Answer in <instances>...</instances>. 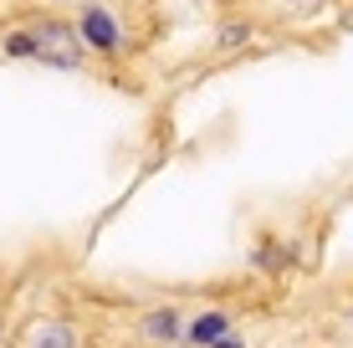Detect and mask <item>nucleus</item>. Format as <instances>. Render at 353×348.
Returning <instances> with one entry per match:
<instances>
[{"instance_id": "f03ea898", "label": "nucleus", "mask_w": 353, "mask_h": 348, "mask_svg": "<svg viewBox=\"0 0 353 348\" xmlns=\"http://www.w3.org/2000/svg\"><path fill=\"white\" fill-rule=\"evenodd\" d=\"M82 41H92L97 52H113L123 36H118V21L108 16L103 6H88V10H82Z\"/></svg>"}, {"instance_id": "39448f33", "label": "nucleus", "mask_w": 353, "mask_h": 348, "mask_svg": "<svg viewBox=\"0 0 353 348\" xmlns=\"http://www.w3.org/2000/svg\"><path fill=\"white\" fill-rule=\"evenodd\" d=\"M143 333H149V338H179V313H169V307H159V313H149L143 318Z\"/></svg>"}, {"instance_id": "0eeeda50", "label": "nucleus", "mask_w": 353, "mask_h": 348, "mask_svg": "<svg viewBox=\"0 0 353 348\" xmlns=\"http://www.w3.org/2000/svg\"><path fill=\"white\" fill-rule=\"evenodd\" d=\"M210 348H241V338H236V333H225V338H221V343H210Z\"/></svg>"}, {"instance_id": "f257e3e1", "label": "nucleus", "mask_w": 353, "mask_h": 348, "mask_svg": "<svg viewBox=\"0 0 353 348\" xmlns=\"http://www.w3.org/2000/svg\"><path fill=\"white\" fill-rule=\"evenodd\" d=\"M31 57H41V62H52V67H77L82 62V41H77L72 26H62V21H41V26L31 31Z\"/></svg>"}, {"instance_id": "20e7f679", "label": "nucleus", "mask_w": 353, "mask_h": 348, "mask_svg": "<svg viewBox=\"0 0 353 348\" xmlns=\"http://www.w3.org/2000/svg\"><path fill=\"white\" fill-rule=\"evenodd\" d=\"M225 333H230V318H225V313H200V318H194V323H190V338H194V343H200V348H210V343H221V338H225Z\"/></svg>"}, {"instance_id": "7ed1b4c3", "label": "nucleus", "mask_w": 353, "mask_h": 348, "mask_svg": "<svg viewBox=\"0 0 353 348\" xmlns=\"http://www.w3.org/2000/svg\"><path fill=\"white\" fill-rule=\"evenodd\" d=\"M26 348H77V333H72L67 323L46 318V323H36V328H31V338H26Z\"/></svg>"}, {"instance_id": "423d86ee", "label": "nucleus", "mask_w": 353, "mask_h": 348, "mask_svg": "<svg viewBox=\"0 0 353 348\" xmlns=\"http://www.w3.org/2000/svg\"><path fill=\"white\" fill-rule=\"evenodd\" d=\"M6 52H10V57H31V36H10Z\"/></svg>"}]
</instances>
